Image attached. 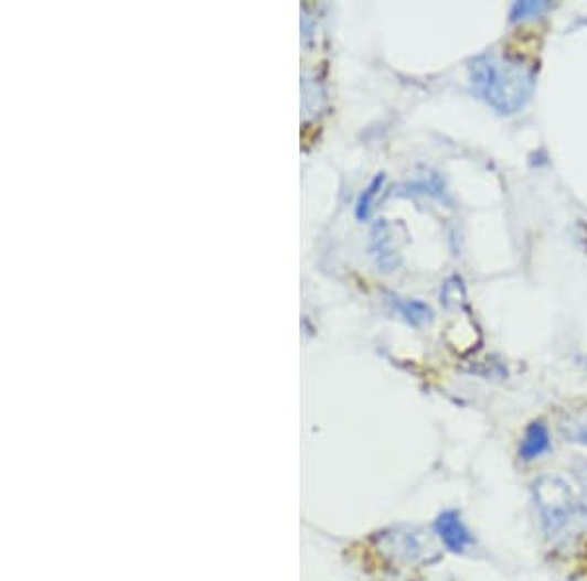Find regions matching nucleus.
Instances as JSON below:
<instances>
[{"mask_svg": "<svg viewBox=\"0 0 587 581\" xmlns=\"http://www.w3.org/2000/svg\"><path fill=\"white\" fill-rule=\"evenodd\" d=\"M476 95L501 114H515L527 105L535 73L523 63L498 55H480L470 69Z\"/></svg>", "mask_w": 587, "mask_h": 581, "instance_id": "f257e3e1", "label": "nucleus"}, {"mask_svg": "<svg viewBox=\"0 0 587 581\" xmlns=\"http://www.w3.org/2000/svg\"><path fill=\"white\" fill-rule=\"evenodd\" d=\"M535 499L548 537H561L576 519L574 495L561 477H543L535 486Z\"/></svg>", "mask_w": 587, "mask_h": 581, "instance_id": "f03ea898", "label": "nucleus"}, {"mask_svg": "<svg viewBox=\"0 0 587 581\" xmlns=\"http://www.w3.org/2000/svg\"><path fill=\"white\" fill-rule=\"evenodd\" d=\"M437 530H439V537L442 538V542L452 552H465L474 542V538H472L470 530L467 529V525L462 523L457 512L442 513L437 519Z\"/></svg>", "mask_w": 587, "mask_h": 581, "instance_id": "7ed1b4c3", "label": "nucleus"}, {"mask_svg": "<svg viewBox=\"0 0 587 581\" xmlns=\"http://www.w3.org/2000/svg\"><path fill=\"white\" fill-rule=\"evenodd\" d=\"M551 451V433L548 427L544 426L543 421H533L527 426L521 444H519V456L523 460L541 459L544 452Z\"/></svg>", "mask_w": 587, "mask_h": 581, "instance_id": "20e7f679", "label": "nucleus"}, {"mask_svg": "<svg viewBox=\"0 0 587 581\" xmlns=\"http://www.w3.org/2000/svg\"><path fill=\"white\" fill-rule=\"evenodd\" d=\"M372 255L376 257V262L382 270L396 269V252L392 247V237H389V226L382 219L374 229H372Z\"/></svg>", "mask_w": 587, "mask_h": 581, "instance_id": "39448f33", "label": "nucleus"}, {"mask_svg": "<svg viewBox=\"0 0 587 581\" xmlns=\"http://www.w3.org/2000/svg\"><path fill=\"white\" fill-rule=\"evenodd\" d=\"M389 304L394 305L396 310L407 323H412L415 327H424L433 322V312L429 305H425L424 302H417V300H404V298H397V295H388Z\"/></svg>", "mask_w": 587, "mask_h": 581, "instance_id": "423d86ee", "label": "nucleus"}, {"mask_svg": "<svg viewBox=\"0 0 587 581\" xmlns=\"http://www.w3.org/2000/svg\"><path fill=\"white\" fill-rule=\"evenodd\" d=\"M384 181H386L384 173L376 174V176L372 179V183L366 186V191L361 194V198L356 202V208H354V214H356V219H359V222H366V219L371 217L372 204H374L376 194L381 192Z\"/></svg>", "mask_w": 587, "mask_h": 581, "instance_id": "0eeeda50", "label": "nucleus"}, {"mask_svg": "<svg viewBox=\"0 0 587 581\" xmlns=\"http://www.w3.org/2000/svg\"><path fill=\"white\" fill-rule=\"evenodd\" d=\"M561 429L570 443L587 446V413H579V416L566 419Z\"/></svg>", "mask_w": 587, "mask_h": 581, "instance_id": "6e6552de", "label": "nucleus"}, {"mask_svg": "<svg viewBox=\"0 0 587 581\" xmlns=\"http://www.w3.org/2000/svg\"><path fill=\"white\" fill-rule=\"evenodd\" d=\"M546 9H548V2H517V4H513V9H511V22L523 20V18H527L529 14L538 17V14Z\"/></svg>", "mask_w": 587, "mask_h": 581, "instance_id": "1a4fd4ad", "label": "nucleus"}]
</instances>
